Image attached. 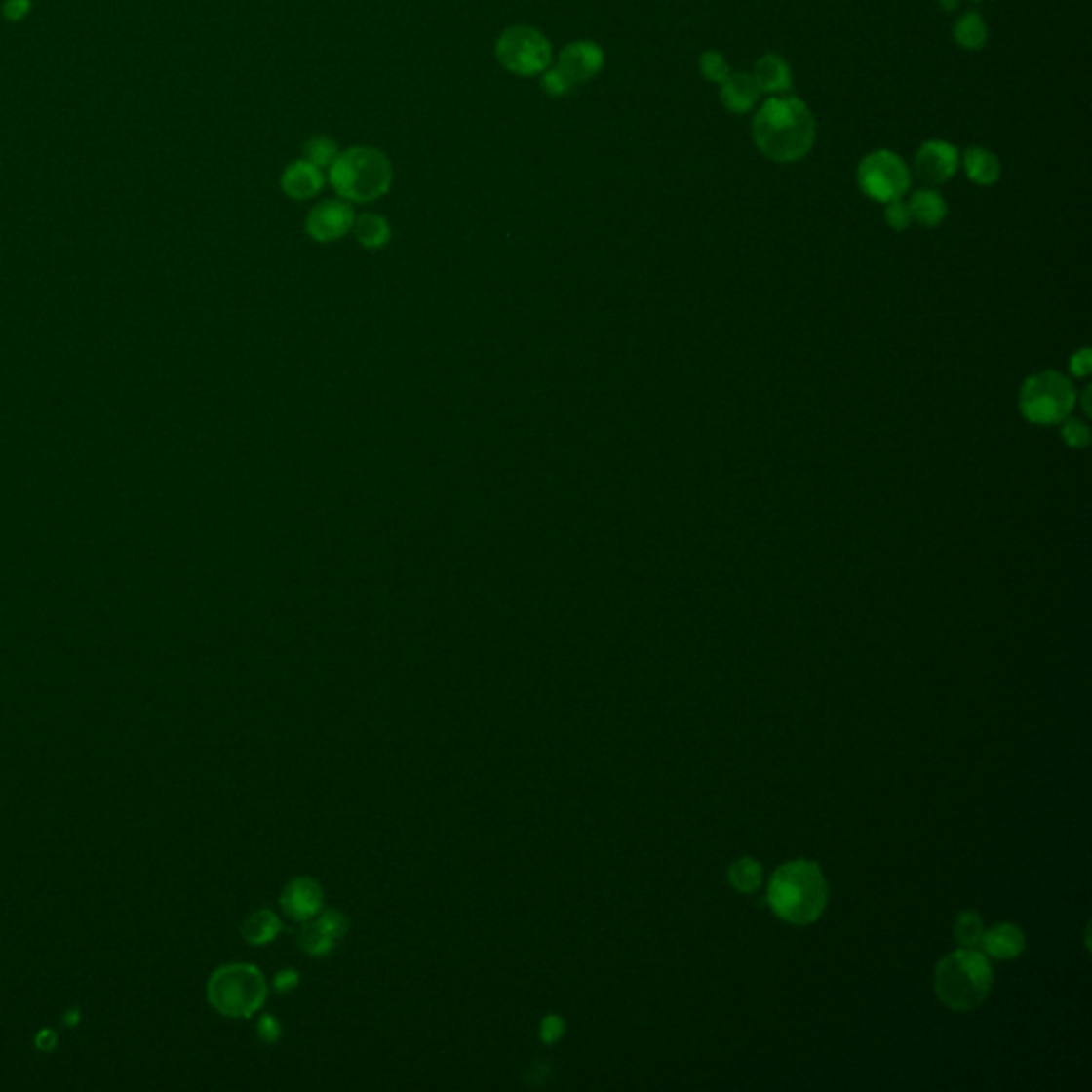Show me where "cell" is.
Wrapping results in <instances>:
<instances>
[{"mask_svg":"<svg viewBox=\"0 0 1092 1092\" xmlns=\"http://www.w3.org/2000/svg\"><path fill=\"white\" fill-rule=\"evenodd\" d=\"M352 235L368 250H382L391 242V224L380 214H361L352 224Z\"/></svg>","mask_w":1092,"mask_h":1092,"instance_id":"cell-18","label":"cell"},{"mask_svg":"<svg viewBox=\"0 0 1092 1092\" xmlns=\"http://www.w3.org/2000/svg\"><path fill=\"white\" fill-rule=\"evenodd\" d=\"M1077 404V393L1072 380L1058 371H1039L1024 380L1018 406L1020 414L1033 425L1052 427L1061 425L1067 416H1072Z\"/></svg>","mask_w":1092,"mask_h":1092,"instance_id":"cell-5","label":"cell"},{"mask_svg":"<svg viewBox=\"0 0 1092 1092\" xmlns=\"http://www.w3.org/2000/svg\"><path fill=\"white\" fill-rule=\"evenodd\" d=\"M958 150L948 141H928L919 147L916 156V174L930 186L946 184L958 171Z\"/></svg>","mask_w":1092,"mask_h":1092,"instance_id":"cell-11","label":"cell"},{"mask_svg":"<svg viewBox=\"0 0 1092 1092\" xmlns=\"http://www.w3.org/2000/svg\"><path fill=\"white\" fill-rule=\"evenodd\" d=\"M1092 370V359H1090V350L1088 348H1079L1075 350V355L1069 361V371L1077 378H1086Z\"/></svg>","mask_w":1092,"mask_h":1092,"instance_id":"cell-30","label":"cell"},{"mask_svg":"<svg viewBox=\"0 0 1092 1092\" xmlns=\"http://www.w3.org/2000/svg\"><path fill=\"white\" fill-rule=\"evenodd\" d=\"M960 5V0H939V7L943 11H956Z\"/></svg>","mask_w":1092,"mask_h":1092,"instance_id":"cell-35","label":"cell"},{"mask_svg":"<svg viewBox=\"0 0 1092 1092\" xmlns=\"http://www.w3.org/2000/svg\"><path fill=\"white\" fill-rule=\"evenodd\" d=\"M754 77L761 93L779 95L792 88V68L777 54L761 56L756 64Z\"/></svg>","mask_w":1092,"mask_h":1092,"instance_id":"cell-17","label":"cell"},{"mask_svg":"<svg viewBox=\"0 0 1092 1092\" xmlns=\"http://www.w3.org/2000/svg\"><path fill=\"white\" fill-rule=\"evenodd\" d=\"M964 171L977 186H993L1000 177V163L986 147H969L964 154Z\"/></svg>","mask_w":1092,"mask_h":1092,"instance_id":"cell-20","label":"cell"},{"mask_svg":"<svg viewBox=\"0 0 1092 1092\" xmlns=\"http://www.w3.org/2000/svg\"><path fill=\"white\" fill-rule=\"evenodd\" d=\"M280 903L287 916H291L292 919L297 921L312 919L323 907V890L321 885H318V881L310 878H299L284 887Z\"/></svg>","mask_w":1092,"mask_h":1092,"instance_id":"cell-13","label":"cell"},{"mask_svg":"<svg viewBox=\"0 0 1092 1092\" xmlns=\"http://www.w3.org/2000/svg\"><path fill=\"white\" fill-rule=\"evenodd\" d=\"M1061 438L1069 448H1084L1090 442V429L1084 418L1067 416L1061 423Z\"/></svg>","mask_w":1092,"mask_h":1092,"instance_id":"cell-26","label":"cell"},{"mask_svg":"<svg viewBox=\"0 0 1092 1092\" xmlns=\"http://www.w3.org/2000/svg\"><path fill=\"white\" fill-rule=\"evenodd\" d=\"M982 946L986 954L993 956V958L1011 960V958H1018L1022 950L1027 948V937H1024V932L1014 924H998L993 930L984 932Z\"/></svg>","mask_w":1092,"mask_h":1092,"instance_id":"cell-16","label":"cell"},{"mask_svg":"<svg viewBox=\"0 0 1092 1092\" xmlns=\"http://www.w3.org/2000/svg\"><path fill=\"white\" fill-rule=\"evenodd\" d=\"M912 184V174L901 156L878 150L864 156L858 165V186L873 201L890 203L901 199Z\"/></svg>","mask_w":1092,"mask_h":1092,"instance_id":"cell-8","label":"cell"},{"mask_svg":"<svg viewBox=\"0 0 1092 1092\" xmlns=\"http://www.w3.org/2000/svg\"><path fill=\"white\" fill-rule=\"evenodd\" d=\"M282 192L292 201H307L316 197L325 186L323 169H318L310 161H292L287 169L282 171L280 177Z\"/></svg>","mask_w":1092,"mask_h":1092,"instance_id":"cell-14","label":"cell"},{"mask_svg":"<svg viewBox=\"0 0 1092 1092\" xmlns=\"http://www.w3.org/2000/svg\"><path fill=\"white\" fill-rule=\"evenodd\" d=\"M497 62L519 77L542 75L553 62L551 41L531 26H510L495 41Z\"/></svg>","mask_w":1092,"mask_h":1092,"instance_id":"cell-7","label":"cell"},{"mask_svg":"<svg viewBox=\"0 0 1092 1092\" xmlns=\"http://www.w3.org/2000/svg\"><path fill=\"white\" fill-rule=\"evenodd\" d=\"M768 903L772 912L794 926L813 924L828 903V883L822 869L809 860L783 864L770 879Z\"/></svg>","mask_w":1092,"mask_h":1092,"instance_id":"cell-2","label":"cell"},{"mask_svg":"<svg viewBox=\"0 0 1092 1092\" xmlns=\"http://www.w3.org/2000/svg\"><path fill=\"white\" fill-rule=\"evenodd\" d=\"M355 210L344 199H327L307 214L305 231L318 244H332L346 237L355 224Z\"/></svg>","mask_w":1092,"mask_h":1092,"instance_id":"cell-9","label":"cell"},{"mask_svg":"<svg viewBox=\"0 0 1092 1092\" xmlns=\"http://www.w3.org/2000/svg\"><path fill=\"white\" fill-rule=\"evenodd\" d=\"M297 982H299V977L294 975L292 971H280V975L276 977L278 990H291Z\"/></svg>","mask_w":1092,"mask_h":1092,"instance_id":"cell-34","label":"cell"},{"mask_svg":"<svg viewBox=\"0 0 1092 1092\" xmlns=\"http://www.w3.org/2000/svg\"><path fill=\"white\" fill-rule=\"evenodd\" d=\"M562 1031H564V1024H562L560 1018H555V1016L546 1018L544 1024H542V1037H544L546 1043H553V1041L560 1039Z\"/></svg>","mask_w":1092,"mask_h":1092,"instance_id":"cell-32","label":"cell"},{"mask_svg":"<svg viewBox=\"0 0 1092 1092\" xmlns=\"http://www.w3.org/2000/svg\"><path fill=\"white\" fill-rule=\"evenodd\" d=\"M30 11V0H5L3 14L9 21H20Z\"/></svg>","mask_w":1092,"mask_h":1092,"instance_id":"cell-31","label":"cell"},{"mask_svg":"<svg viewBox=\"0 0 1092 1092\" xmlns=\"http://www.w3.org/2000/svg\"><path fill=\"white\" fill-rule=\"evenodd\" d=\"M542 88L546 90V95H549V97L562 98V97L570 95L576 86L560 71V68L549 66L542 73Z\"/></svg>","mask_w":1092,"mask_h":1092,"instance_id":"cell-28","label":"cell"},{"mask_svg":"<svg viewBox=\"0 0 1092 1092\" xmlns=\"http://www.w3.org/2000/svg\"><path fill=\"white\" fill-rule=\"evenodd\" d=\"M761 879H764V875H761V867L756 860L741 858L730 867V883L738 892L743 894L756 892L761 885Z\"/></svg>","mask_w":1092,"mask_h":1092,"instance_id":"cell-23","label":"cell"},{"mask_svg":"<svg viewBox=\"0 0 1092 1092\" xmlns=\"http://www.w3.org/2000/svg\"><path fill=\"white\" fill-rule=\"evenodd\" d=\"M348 919L339 912H327L321 917L305 919L299 930L301 948L312 956H323L332 952L337 941L346 935Z\"/></svg>","mask_w":1092,"mask_h":1092,"instance_id":"cell-12","label":"cell"},{"mask_svg":"<svg viewBox=\"0 0 1092 1092\" xmlns=\"http://www.w3.org/2000/svg\"><path fill=\"white\" fill-rule=\"evenodd\" d=\"M700 71L713 84H723L725 77L732 73L730 64H727L723 56L715 50H709L700 56Z\"/></svg>","mask_w":1092,"mask_h":1092,"instance_id":"cell-27","label":"cell"},{"mask_svg":"<svg viewBox=\"0 0 1092 1092\" xmlns=\"http://www.w3.org/2000/svg\"><path fill=\"white\" fill-rule=\"evenodd\" d=\"M303 154H305V161H310L318 169H329V167H332V163L335 161V156L339 154V150H337V145H335L333 139H329L327 135H318V136H312V139L305 143Z\"/></svg>","mask_w":1092,"mask_h":1092,"instance_id":"cell-25","label":"cell"},{"mask_svg":"<svg viewBox=\"0 0 1092 1092\" xmlns=\"http://www.w3.org/2000/svg\"><path fill=\"white\" fill-rule=\"evenodd\" d=\"M260 1034H263L265 1041H276L278 1034H280V1027L276 1024L273 1018H263L260 1020Z\"/></svg>","mask_w":1092,"mask_h":1092,"instance_id":"cell-33","label":"cell"},{"mask_svg":"<svg viewBox=\"0 0 1092 1092\" xmlns=\"http://www.w3.org/2000/svg\"><path fill=\"white\" fill-rule=\"evenodd\" d=\"M954 937L956 941L960 943L962 948H977L982 943L984 937V924H982V917L977 916L975 912H964L956 919V926H954Z\"/></svg>","mask_w":1092,"mask_h":1092,"instance_id":"cell-24","label":"cell"},{"mask_svg":"<svg viewBox=\"0 0 1092 1092\" xmlns=\"http://www.w3.org/2000/svg\"><path fill=\"white\" fill-rule=\"evenodd\" d=\"M555 66L560 68V71L570 79L574 86H578L600 75L602 68H604V52H602L600 45L594 41L578 39L566 45V48L560 52V58H557Z\"/></svg>","mask_w":1092,"mask_h":1092,"instance_id":"cell-10","label":"cell"},{"mask_svg":"<svg viewBox=\"0 0 1092 1092\" xmlns=\"http://www.w3.org/2000/svg\"><path fill=\"white\" fill-rule=\"evenodd\" d=\"M758 150L775 163L800 161L815 143V118L800 98L766 100L751 124Z\"/></svg>","mask_w":1092,"mask_h":1092,"instance_id":"cell-1","label":"cell"},{"mask_svg":"<svg viewBox=\"0 0 1092 1092\" xmlns=\"http://www.w3.org/2000/svg\"><path fill=\"white\" fill-rule=\"evenodd\" d=\"M954 39L964 50H982L988 41L986 21L980 14H964L954 26Z\"/></svg>","mask_w":1092,"mask_h":1092,"instance_id":"cell-21","label":"cell"},{"mask_svg":"<svg viewBox=\"0 0 1092 1092\" xmlns=\"http://www.w3.org/2000/svg\"><path fill=\"white\" fill-rule=\"evenodd\" d=\"M208 998L215 1011L229 1018H248L267 998L265 977L250 964H229L215 971L208 984Z\"/></svg>","mask_w":1092,"mask_h":1092,"instance_id":"cell-6","label":"cell"},{"mask_svg":"<svg viewBox=\"0 0 1092 1092\" xmlns=\"http://www.w3.org/2000/svg\"><path fill=\"white\" fill-rule=\"evenodd\" d=\"M761 90L754 75L749 73H730L722 84L723 105L734 113H745L756 105Z\"/></svg>","mask_w":1092,"mask_h":1092,"instance_id":"cell-15","label":"cell"},{"mask_svg":"<svg viewBox=\"0 0 1092 1092\" xmlns=\"http://www.w3.org/2000/svg\"><path fill=\"white\" fill-rule=\"evenodd\" d=\"M329 181L344 201L371 203L391 190L393 165L375 147L355 145L335 156L329 167Z\"/></svg>","mask_w":1092,"mask_h":1092,"instance_id":"cell-3","label":"cell"},{"mask_svg":"<svg viewBox=\"0 0 1092 1092\" xmlns=\"http://www.w3.org/2000/svg\"><path fill=\"white\" fill-rule=\"evenodd\" d=\"M242 932L248 943L263 946V943H269L280 932V919L276 917V914L267 912V909H260V912L246 919Z\"/></svg>","mask_w":1092,"mask_h":1092,"instance_id":"cell-22","label":"cell"},{"mask_svg":"<svg viewBox=\"0 0 1092 1092\" xmlns=\"http://www.w3.org/2000/svg\"><path fill=\"white\" fill-rule=\"evenodd\" d=\"M885 222L890 229L894 231H905L909 226L914 224L912 220V212H909V205L901 199L885 203Z\"/></svg>","mask_w":1092,"mask_h":1092,"instance_id":"cell-29","label":"cell"},{"mask_svg":"<svg viewBox=\"0 0 1092 1092\" xmlns=\"http://www.w3.org/2000/svg\"><path fill=\"white\" fill-rule=\"evenodd\" d=\"M907 205L912 212V220L928 226V229L939 226L948 215V203L935 190H917Z\"/></svg>","mask_w":1092,"mask_h":1092,"instance_id":"cell-19","label":"cell"},{"mask_svg":"<svg viewBox=\"0 0 1092 1092\" xmlns=\"http://www.w3.org/2000/svg\"><path fill=\"white\" fill-rule=\"evenodd\" d=\"M993 988V969L982 952L962 948L946 956L935 971L937 996L954 1011L980 1007Z\"/></svg>","mask_w":1092,"mask_h":1092,"instance_id":"cell-4","label":"cell"}]
</instances>
